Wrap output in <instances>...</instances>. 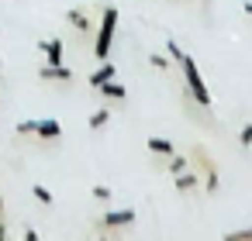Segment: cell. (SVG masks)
<instances>
[{
	"mask_svg": "<svg viewBox=\"0 0 252 241\" xmlns=\"http://www.w3.org/2000/svg\"><path fill=\"white\" fill-rule=\"evenodd\" d=\"M114 31H118V11L114 7H104V18H100V28H97V42H94V55L104 62L111 55V45H114Z\"/></svg>",
	"mask_w": 252,
	"mask_h": 241,
	"instance_id": "obj_1",
	"label": "cell"
},
{
	"mask_svg": "<svg viewBox=\"0 0 252 241\" xmlns=\"http://www.w3.org/2000/svg\"><path fill=\"white\" fill-rule=\"evenodd\" d=\"M180 66H183V80H187V90L193 93V100H197L200 107H211V93H207V86H204V76H200L197 62H193L190 55H183Z\"/></svg>",
	"mask_w": 252,
	"mask_h": 241,
	"instance_id": "obj_2",
	"label": "cell"
},
{
	"mask_svg": "<svg viewBox=\"0 0 252 241\" xmlns=\"http://www.w3.org/2000/svg\"><path fill=\"white\" fill-rule=\"evenodd\" d=\"M63 134V124L59 121H52V117H45V121H35V138H42V141H52V138H59Z\"/></svg>",
	"mask_w": 252,
	"mask_h": 241,
	"instance_id": "obj_3",
	"label": "cell"
},
{
	"mask_svg": "<svg viewBox=\"0 0 252 241\" xmlns=\"http://www.w3.org/2000/svg\"><path fill=\"white\" fill-rule=\"evenodd\" d=\"M135 220V210L131 207H125V210H111V214H104V227H125V224H131Z\"/></svg>",
	"mask_w": 252,
	"mask_h": 241,
	"instance_id": "obj_4",
	"label": "cell"
},
{
	"mask_svg": "<svg viewBox=\"0 0 252 241\" xmlns=\"http://www.w3.org/2000/svg\"><path fill=\"white\" fill-rule=\"evenodd\" d=\"M38 49L45 52L49 66H59V62H63V38H45V42H42Z\"/></svg>",
	"mask_w": 252,
	"mask_h": 241,
	"instance_id": "obj_5",
	"label": "cell"
},
{
	"mask_svg": "<svg viewBox=\"0 0 252 241\" xmlns=\"http://www.w3.org/2000/svg\"><path fill=\"white\" fill-rule=\"evenodd\" d=\"M38 76H42L45 83H66V80H73L69 66H63V62H59V66H45V69H42Z\"/></svg>",
	"mask_w": 252,
	"mask_h": 241,
	"instance_id": "obj_6",
	"label": "cell"
},
{
	"mask_svg": "<svg viewBox=\"0 0 252 241\" xmlns=\"http://www.w3.org/2000/svg\"><path fill=\"white\" fill-rule=\"evenodd\" d=\"M114 76H118V66H114V62H107V59H104V66H100V69H94V73H90V86H94V90H97V86H100V83H107V80H114Z\"/></svg>",
	"mask_w": 252,
	"mask_h": 241,
	"instance_id": "obj_7",
	"label": "cell"
},
{
	"mask_svg": "<svg viewBox=\"0 0 252 241\" xmlns=\"http://www.w3.org/2000/svg\"><path fill=\"white\" fill-rule=\"evenodd\" d=\"M97 90H100V97H107V100H125V97H128V90H125L118 80H107V83H100Z\"/></svg>",
	"mask_w": 252,
	"mask_h": 241,
	"instance_id": "obj_8",
	"label": "cell"
},
{
	"mask_svg": "<svg viewBox=\"0 0 252 241\" xmlns=\"http://www.w3.org/2000/svg\"><path fill=\"white\" fill-rule=\"evenodd\" d=\"M173 186H176L180 193H190V189L200 186V176H193V172H180V176H173Z\"/></svg>",
	"mask_w": 252,
	"mask_h": 241,
	"instance_id": "obj_9",
	"label": "cell"
},
{
	"mask_svg": "<svg viewBox=\"0 0 252 241\" xmlns=\"http://www.w3.org/2000/svg\"><path fill=\"white\" fill-rule=\"evenodd\" d=\"M66 21H69V25H73L76 31H90V18H87V14H83L80 7H73V11L66 14Z\"/></svg>",
	"mask_w": 252,
	"mask_h": 241,
	"instance_id": "obj_10",
	"label": "cell"
},
{
	"mask_svg": "<svg viewBox=\"0 0 252 241\" xmlns=\"http://www.w3.org/2000/svg\"><path fill=\"white\" fill-rule=\"evenodd\" d=\"M145 145H149V152H152V155H166V159L173 155V141H166V138H149Z\"/></svg>",
	"mask_w": 252,
	"mask_h": 241,
	"instance_id": "obj_11",
	"label": "cell"
},
{
	"mask_svg": "<svg viewBox=\"0 0 252 241\" xmlns=\"http://www.w3.org/2000/svg\"><path fill=\"white\" fill-rule=\"evenodd\" d=\"M204 172H207V179H204V189H207V193H218V189H221V179H218V169H214L211 162H204Z\"/></svg>",
	"mask_w": 252,
	"mask_h": 241,
	"instance_id": "obj_12",
	"label": "cell"
},
{
	"mask_svg": "<svg viewBox=\"0 0 252 241\" xmlns=\"http://www.w3.org/2000/svg\"><path fill=\"white\" fill-rule=\"evenodd\" d=\"M107 121H111V110H107V107H100V110H94V114H90V128H94V131H97V128H104Z\"/></svg>",
	"mask_w": 252,
	"mask_h": 241,
	"instance_id": "obj_13",
	"label": "cell"
},
{
	"mask_svg": "<svg viewBox=\"0 0 252 241\" xmlns=\"http://www.w3.org/2000/svg\"><path fill=\"white\" fill-rule=\"evenodd\" d=\"M169 172H173V176H180V172H187V159H180V155L173 152V155H169Z\"/></svg>",
	"mask_w": 252,
	"mask_h": 241,
	"instance_id": "obj_14",
	"label": "cell"
},
{
	"mask_svg": "<svg viewBox=\"0 0 252 241\" xmlns=\"http://www.w3.org/2000/svg\"><path fill=\"white\" fill-rule=\"evenodd\" d=\"M224 241H252V227H242V231H228Z\"/></svg>",
	"mask_w": 252,
	"mask_h": 241,
	"instance_id": "obj_15",
	"label": "cell"
},
{
	"mask_svg": "<svg viewBox=\"0 0 252 241\" xmlns=\"http://www.w3.org/2000/svg\"><path fill=\"white\" fill-rule=\"evenodd\" d=\"M32 193H35V200H38V203H45V207L52 203V193H49V186H32Z\"/></svg>",
	"mask_w": 252,
	"mask_h": 241,
	"instance_id": "obj_16",
	"label": "cell"
},
{
	"mask_svg": "<svg viewBox=\"0 0 252 241\" xmlns=\"http://www.w3.org/2000/svg\"><path fill=\"white\" fill-rule=\"evenodd\" d=\"M166 55H169V59H176V62H180V59H183V49H180V45H176V42H173V38H169V42H166Z\"/></svg>",
	"mask_w": 252,
	"mask_h": 241,
	"instance_id": "obj_17",
	"label": "cell"
},
{
	"mask_svg": "<svg viewBox=\"0 0 252 241\" xmlns=\"http://www.w3.org/2000/svg\"><path fill=\"white\" fill-rule=\"evenodd\" d=\"M149 62H152L156 69H169V55H159V52H152V55H149Z\"/></svg>",
	"mask_w": 252,
	"mask_h": 241,
	"instance_id": "obj_18",
	"label": "cell"
},
{
	"mask_svg": "<svg viewBox=\"0 0 252 241\" xmlns=\"http://www.w3.org/2000/svg\"><path fill=\"white\" fill-rule=\"evenodd\" d=\"M238 141H242L245 148L252 145V124H242V131H238Z\"/></svg>",
	"mask_w": 252,
	"mask_h": 241,
	"instance_id": "obj_19",
	"label": "cell"
},
{
	"mask_svg": "<svg viewBox=\"0 0 252 241\" xmlns=\"http://www.w3.org/2000/svg\"><path fill=\"white\" fill-rule=\"evenodd\" d=\"M18 134H35V121H21L18 124Z\"/></svg>",
	"mask_w": 252,
	"mask_h": 241,
	"instance_id": "obj_20",
	"label": "cell"
},
{
	"mask_svg": "<svg viewBox=\"0 0 252 241\" xmlns=\"http://www.w3.org/2000/svg\"><path fill=\"white\" fill-rule=\"evenodd\" d=\"M90 193H94V196H97V200H111V189H107V186H94V189H90Z\"/></svg>",
	"mask_w": 252,
	"mask_h": 241,
	"instance_id": "obj_21",
	"label": "cell"
},
{
	"mask_svg": "<svg viewBox=\"0 0 252 241\" xmlns=\"http://www.w3.org/2000/svg\"><path fill=\"white\" fill-rule=\"evenodd\" d=\"M242 11H245V14L252 18V0H245V7H242Z\"/></svg>",
	"mask_w": 252,
	"mask_h": 241,
	"instance_id": "obj_22",
	"label": "cell"
},
{
	"mask_svg": "<svg viewBox=\"0 0 252 241\" xmlns=\"http://www.w3.org/2000/svg\"><path fill=\"white\" fill-rule=\"evenodd\" d=\"M4 234H7V231H4V224H0V238H4Z\"/></svg>",
	"mask_w": 252,
	"mask_h": 241,
	"instance_id": "obj_23",
	"label": "cell"
},
{
	"mask_svg": "<svg viewBox=\"0 0 252 241\" xmlns=\"http://www.w3.org/2000/svg\"><path fill=\"white\" fill-rule=\"evenodd\" d=\"M0 210H4V200H0Z\"/></svg>",
	"mask_w": 252,
	"mask_h": 241,
	"instance_id": "obj_24",
	"label": "cell"
}]
</instances>
